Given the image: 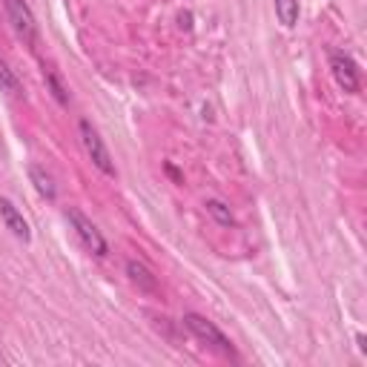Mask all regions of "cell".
Wrapping results in <instances>:
<instances>
[{"label": "cell", "mask_w": 367, "mask_h": 367, "mask_svg": "<svg viewBox=\"0 0 367 367\" xmlns=\"http://www.w3.org/2000/svg\"><path fill=\"white\" fill-rule=\"evenodd\" d=\"M356 341H358V350H361V353H367V344H364V336H361V333L356 336Z\"/></svg>", "instance_id": "cell-13"}, {"label": "cell", "mask_w": 367, "mask_h": 367, "mask_svg": "<svg viewBox=\"0 0 367 367\" xmlns=\"http://www.w3.org/2000/svg\"><path fill=\"white\" fill-rule=\"evenodd\" d=\"M0 218H4L6 230H9L15 239H21L23 244H26V241H32V233H29V224H26L23 212H21L9 198H0Z\"/></svg>", "instance_id": "cell-6"}, {"label": "cell", "mask_w": 367, "mask_h": 367, "mask_svg": "<svg viewBox=\"0 0 367 367\" xmlns=\"http://www.w3.org/2000/svg\"><path fill=\"white\" fill-rule=\"evenodd\" d=\"M207 212H209V218L218 224V227H227V230H233L236 227V215H233V209L224 204V201H218V198H209L207 204Z\"/></svg>", "instance_id": "cell-9"}, {"label": "cell", "mask_w": 367, "mask_h": 367, "mask_svg": "<svg viewBox=\"0 0 367 367\" xmlns=\"http://www.w3.org/2000/svg\"><path fill=\"white\" fill-rule=\"evenodd\" d=\"M46 87L52 89V95H55V101L60 106H69V89L60 84V78L55 75V72H46Z\"/></svg>", "instance_id": "cell-12"}, {"label": "cell", "mask_w": 367, "mask_h": 367, "mask_svg": "<svg viewBox=\"0 0 367 367\" xmlns=\"http://www.w3.org/2000/svg\"><path fill=\"white\" fill-rule=\"evenodd\" d=\"M29 178H32V184H35V190L40 192V198H46V201H55V198H57L55 181H52V175H49L43 167L32 164V167H29Z\"/></svg>", "instance_id": "cell-8"}, {"label": "cell", "mask_w": 367, "mask_h": 367, "mask_svg": "<svg viewBox=\"0 0 367 367\" xmlns=\"http://www.w3.org/2000/svg\"><path fill=\"white\" fill-rule=\"evenodd\" d=\"M181 322H184V327H187L195 339L207 341L212 350H218V353L227 356V358H236V347H233V341H230L221 330H218L209 319H204V316H198V313H187Z\"/></svg>", "instance_id": "cell-1"}, {"label": "cell", "mask_w": 367, "mask_h": 367, "mask_svg": "<svg viewBox=\"0 0 367 367\" xmlns=\"http://www.w3.org/2000/svg\"><path fill=\"white\" fill-rule=\"evenodd\" d=\"M190 21H192V18H190V15H181V26H187V29H190V26H192V23H190Z\"/></svg>", "instance_id": "cell-14"}, {"label": "cell", "mask_w": 367, "mask_h": 367, "mask_svg": "<svg viewBox=\"0 0 367 367\" xmlns=\"http://www.w3.org/2000/svg\"><path fill=\"white\" fill-rule=\"evenodd\" d=\"M66 218H69V224H72V230L78 233V239H81V244L89 250V253H95L98 258H104L106 253H109V247H106V239L101 236V230L89 221V218L81 212V209H75V207H69L66 209Z\"/></svg>", "instance_id": "cell-3"}, {"label": "cell", "mask_w": 367, "mask_h": 367, "mask_svg": "<svg viewBox=\"0 0 367 367\" xmlns=\"http://www.w3.org/2000/svg\"><path fill=\"white\" fill-rule=\"evenodd\" d=\"M275 15L287 29H292L299 23V0H275Z\"/></svg>", "instance_id": "cell-10"}, {"label": "cell", "mask_w": 367, "mask_h": 367, "mask_svg": "<svg viewBox=\"0 0 367 367\" xmlns=\"http://www.w3.org/2000/svg\"><path fill=\"white\" fill-rule=\"evenodd\" d=\"M4 6H6V15H9V23L15 29V35L23 40V43H35L38 40V21L29 9L26 0H4Z\"/></svg>", "instance_id": "cell-4"}, {"label": "cell", "mask_w": 367, "mask_h": 367, "mask_svg": "<svg viewBox=\"0 0 367 367\" xmlns=\"http://www.w3.org/2000/svg\"><path fill=\"white\" fill-rule=\"evenodd\" d=\"M330 72H333L336 84H339L344 92L356 95V92L361 89V72H358V66H356V60H353L350 55L333 52V55H330Z\"/></svg>", "instance_id": "cell-5"}, {"label": "cell", "mask_w": 367, "mask_h": 367, "mask_svg": "<svg viewBox=\"0 0 367 367\" xmlns=\"http://www.w3.org/2000/svg\"><path fill=\"white\" fill-rule=\"evenodd\" d=\"M78 132H81V141H84V146H87V153H89L92 164H95V167H98L104 175L115 178V175H118L115 161H112V155H109V150H106L104 138L98 135V129H95L89 121H81V124H78Z\"/></svg>", "instance_id": "cell-2"}, {"label": "cell", "mask_w": 367, "mask_h": 367, "mask_svg": "<svg viewBox=\"0 0 367 367\" xmlns=\"http://www.w3.org/2000/svg\"><path fill=\"white\" fill-rule=\"evenodd\" d=\"M126 275H129V281H132L141 292H158V278H155V273L146 267L143 261L129 258V261H126Z\"/></svg>", "instance_id": "cell-7"}, {"label": "cell", "mask_w": 367, "mask_h": 367, "mask_svg": "<svg viewBox=\"0 0 367 367\" xmlns=\"http://www.w3.org/2000/svg\"><path fill=\"white\" fill-rule=\"evenodd\" d=\"M0 89L4 92H9V95H23V87H21V81H18V75L9 69V63L6 60H0Z\"/></svg>", "instance_id": "cell-11"}]
</instances>
